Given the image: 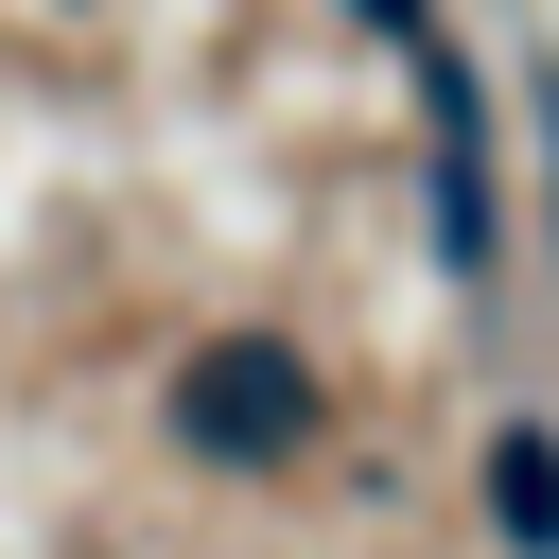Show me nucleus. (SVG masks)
Returning <instances> with one entry per match:
<instances>
[{
  "mask_svg": "<svg viewBox=\"0 0 559 559\" xmlns=\"http://www.w3.org/2000/svg\"><path fill=\"white\" fill-rule=\"evenodd\" d=\"M489 524H507L524 559H559V437H542V419L489 437Z\"/></svg>",
  "mask_w": 559,
  "mask_h": 559,
  "instance_id": "7ed1b4c3",
  "label": "nucleus"
},
{
  "mask_svg": "<svg viewBox=\"0 0 559 559\" xmlns=\"http://www.w3.org/2000/svg\"><path fill=\"white\" fill-rule=\"evenodd\" d=\"M349 17H367V35H402V52H419V0H349Z\"/></svg>",
  "mask_w": 559,
  "mask_h": 559,
  "instance_id": "20e7f679",
  "label": "nucleus"
},
{
  "mask_svg": "<svg viewBox=\"0 0 559 559\" xmlns=\"http://www.w3.org/2000/svg\"><path fill=\"white\" fill-rule=\"evenodd\" d=\"M419 105H437V262L489 280V122H472V70L419 35Z\"/></svg>",
  "mask_w": 559,
  "mask_h": 559,
  "instance_id": "f03ea898",
  "label": "nucleus"
},
{
  "mask_svg": "<svg viewBox=\"0 0 559 559\" xmlns=\"http://www.w3.org/2000/svg\"><path fill=\"white\" fill-rule=\"evenodd\" d=\"M175 437L227 454V472H280V454L314 437V367H297L280 332H210V349L175 367Z\"/></svg>",
  "mask_w": 559,
  "mask_h": 559,
  "instance_id": "f257e3e1",
  "label": "nucleus"
}]
</instances>
